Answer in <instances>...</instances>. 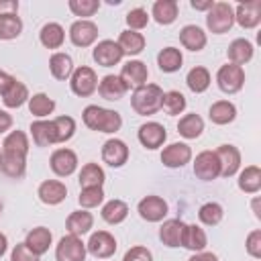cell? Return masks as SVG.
I'll list each match as a JSON object with an SVG mask.
<instances>
[{
  "label": "cell",
  "instance_id": "681fc988",
  "mask_svg": "<svg viewBox=\"0 0 261 261\" xmlns=\"http://www.w3.org/2000/svg\"><path fill=\"white\" fill-rule=\"evenodd\" d=\"M245 247H247V253L253 259H261V230L259 228H255L253 232H249Z\"/></svg>",
  "mask_w": 261,
  "mask_h": 261
},
{
  "label": "cell",
  "instance_id": "277c9868",
  "mask_svg": "<svg viewBox=\"0 0 261 261\" xmlns=\"http://www.w3.org/2000/svg\"><path fill=\"white\" fill-rule=\"evenodd\" d=\"M206 24L214 35L230 31V27L234 24V8L228 2H214V6L206 14Z\"/></svg>",
  "mask_w": 261,
  "mask_h": 261
},
{
  "label": "cell",
  "instance_id": "6125c7cd",
  "mask_svg": "<svg viewBox=\"0 0 261 261\" xmlns=\"http://www.w3.org/2000/svg\"><path fill=\"white\" fill-rule=\"evenodd\" d=\"M0 214H2V202H0Z\"/></svg>",
  "mask_w": 261,
  "mask_h": 261
},
{
  "label": "cell",
  "instance_id": "d6a6232c",
  "mask_svg": "<svg viewBox=\"0 0 261 261\" xmlns=\"http://www.w3.org/2000/svg\"><path fill=\"white\" fill-rule=\"evenodd\" d=\"M49 69L55 80H67L73 73V61L67 53H53L49 59Z\"/></svg>",
  "mask_w": 261,
  "mask_h": 261
},
{
  "label": "cell",
  "instance_id": "44dd1931",
  "mask_svg": "<svg viewBox=\"0 0 261 261\" xmlns=\"http://www.w3.org/2000/svg\"><path fill=\"white\" fill-rule=\"evenodd\" d=\"M184 228H186V222L179 220V218H169L161 224L159 228V239L163 245L167 247H179L181 245V234H184Z\"/></svg>",
  "mask_w": 261,
  "mask_h": 261
},
{
  "label": "cell",
  "instance_id": "7bdbcfd3",
  "mask_svg": "<svg viewBox=\"0 0 261 261\" xmlns=\"http://www.w3.org/2000/svg\"><path fill=\"white\" fill-rule=\"evenodd\" d=\"M22 33V20L16 14H2L0 16V39L10 41Z\"/></svg>",
  "mask_w": 261,
  "mask_h": 261
},
{
  "label": "cell",
  "instance_id": "4316f807",
  "mask_svg": "<svg viewBox=\"0 0 261 261\" xmlns=\"http://www.w3.org/2000/svg\"><path fill=\"white\" fill-rule=\"evenodd\" d=\"M116 43H118L122 55H139L145 49V37L137 31H122Z\"/></svg>",
  "mask_w": 261,
  "mask_h": 261
},
{
  "label": "cell",
  "instance_id": "836d02e7",
  "mask_svg": "<svg viewBox=\"0 0 261 261\" xmlns=\"http://www.w3.org/2000/svg\"><path fill=\"white\" fill-rule=\"evenodd\" d=\"M29 90H27V86L22 84V82H18V80H14L10 86H8V90L2 94V102H4V106H8V108H18V106H22L24 102H29Z\"/></svg>",
  "mask_w": 261,
  "mask_h": 261
},
{
  "label": "cell",
  "instance_id": "d6986e66",
  "mask_svg": "<svg viewBox=\"0 0 261 261\" xmlns=\"http://www.w3.org/2000/svg\"><path fill=\"white\" fill-rule=\"evenodd\" d=\"M37 196L43 204H49V206H55V204H61L67 196V188L63 181H57V179H45L39 190H37Z\"/></svg>",
  "mask_w": 261,
  "mask_h": 261
},
{
  "label": "cell",
  "instance_id": "680465c9",
  "mask_svg": "<svg viewBox=\"0 0 261 261\" xmlns=\"http://www.w3.org/2000/svg\"><path fill=\"white\" fill-rule=\"evenodd\" d=\"M6 249H8V241H6V234H2V232H0V257L6 253Z\"/></svg>",
  "mask_w": 261,
  "mask_h": 261
},
{
  "label": "cell",
  "instance_id": "8992f818",
  "mask_svg": "<svg viewBox=\"0 0 261 261\" xmlns=\"http://www.w3.org/2000/svg\"><path fill=\"white\" fill-rule=\"evenodd\" d=\"M216 84L224 94H237L245 86V69L234 63H226L216 73Z\"/></svg>",
  "mask_w": 261,
  "mask_h": 261
},
{
  "label": "cell",
  "instance_id": "7402d4cb",
  "mask_svg": "<svg viewBox=\"0 0 261 261\" xmlns=\"http://www.w3.org/2000/svg\"><path fill=\"white\" fill-rule=\"evenodd\" d=\"M51 241H53L51 230L45 228V226H37V228H33V230H29V234H27V239H24V245H27L35 255L41 257L43 253L49 251Z\"/></svg>",
  "mask_w": 261,
  "mask_h": 261
},
{
  "label": "cell",
  "instance_id": "d4e9b609",
  "mask_svg": "<svg viewBox=\"0 0 261 261\" xmlns=\"http://www.w3.org/2000/svg\"><path fill=\"white\" fill-rule=\"evenodd\" d=\"M92 224H94V216H92L90 212H86V210H75V212H71V214L67 216V220H65L67 232H69V234H75V237L86 234V232L92 228Z\"/></svg>",
  "mask_w": 261,
  "mask_h": 261
},
{
  "label": "cell",
  "instance_id": "11a10c76",
  "mask_svg": "<svg viewBox=\"0 0 261 261\" xmlns=\"http://www.w3.org/2000/svg\"><path fill=\"white\" fill-rule=\"evenodd\" d=\"M12 82H14V77H12V75H8L6 71H2V69H0V96H2V94L8 90V86H10Z\"/></svg>",
  "mask_w": 261,
  "mask_h": 261
},
{
  "label": "cell",
  "instance_id": "ba28073f",
  "mask_svg": "<svg viewBox=\"0 0 261 261\" xmlns=\"http://www.w3.org/2000/svg\"><path fill=\"white\" fill-rule=\"evenodd\" d=\"M194 175L202 181H212L220 175V163L214 151H202L196 155L194 161Z\"/></svg>",
  "mask_w": 261,
  "mask_h": 261
},
{
  "label": "cell",
  "instance_id": "4dcf8cb0",
  "mask_svg": "<svg viewBox=\"0 0 261 261\" xmlns=\"http://www.w3.org/2000/svg\"><path fill=\"white\" fill-rule=\"evenodd\" d=\"M228 59H230V63H234V65H245L247 61H251V57H253V45H251V41H247V39H234L230 45H228Z\"/></svg>",
  "mask_w": 261,
  "mask_h": 261
},
{
  "label": "cell",
  "instance_id": "9a60e30c",
  "mask_svg": "<svg viewBox=\"0 0 261 261\" xmlns=\"http://www.w3.org/2000/svg\"><path fill=\"white\" fill-rule=\"evenodd\" d=\"M234 22H239L243 29H255L261 22V0L241 2L234 8Z\"/></svg>",
  "mask_w": 261,
  "mask_h": 261
},
{
  "label": "cell",
  "instance_id": "30bf717a",
  "mask_svg": "<svg viewBox=\"0 0 261 261\" xmlns=\"http://www.w3.org/2000/svg\"><path fill=\"white\" fill-rule=\"evenodd\" d=\"M69 39L75 47H90L98 39V27L88 18H80L69 27Z\"/></svg>",
  "mask_w": 261,
  "mask_h": 261
},
{
  "label": "cell",
  "instance_id": "5bb4252c",
  "mask_svg": "<svg viewBox=\"0 0 261 261\" xmlns=\"http://www.w3.org/2000/svg\"><path fill=\"white\" fill-rule=\"evenodd\" d=\"M137 210H139V214H141L143 220H147V222H159L167 214V202L163 198H159V196H145L139 202Z\"/></svg>",
  "mask_w": 261,
  "mask_h": 261
},
{
  "label": "cell",
  "instance_id": "60d3db41",
  "mask_svg": "<svg viewBox=\"0 0 261 261\" xmlns=\"http://www.w3.org/2000/svg\"><path fill=\"white\" fill-rule=\"evenodd\" d=\"M29 110H31V114H35V116L45 118V116H49V114L55 110V102H53V98H49L47 94L39 92V94H33V96L29 98Z\"/></svg>",
  "mask_w": 261,
  "mask_h": 261
},
{
  "label": "cell",
  "instance_id": "74e56055",
  "mask_svg": "<svg viewBox=\"0 0 261 261\" xmlns=\"http://www.w3.org/2000/svg\"><path fill=\"white\" fill-rule=\"evenodd\" d=\"M239 188L245 194H257L261 190V169L257 165H249L239 175Z\"/></svg>",
  "mask_w": 261,
  "mask_h": 261
},
{
  "label": "cell",
  "instance_id": "94428289",
  "mask_svg": "<svg viewBox=\"0 0 261 261\" xmlns=\"http://www.w3.org/2000/svg\"><path fill=\"white\" fill-rule=\"evenodd\" d=\"M0 163H2V147H0Z\"/></svg>",
  "mask_w": 261,
  "mask_h": 261
},
{
  "label": "cell",
  "instance_id": "52a82bcc",
  "mask_svg": "<svg viewBox=\"0 0 261 261\" xmlns=\"http://www.w3.org/2000/svg\"><path fill=\"white\" fill-rule=\"evenodd\" d=\"M55 259L57 261H86V245L80 237L67 234L61 237L55 247Z\"/></svg>",
  "mask_w": 261,
  "mask_h": 261
},
{
  "label": "cell",
  "instance_id": "db71d44e",
  "mask_svg": "<svg viewBox=\"0 0 261 261\" xmlns=\"http://www.w3.org/2000/svg\"><path fill=\"white\" fill-rule=\"evenodd\" d=\"M10 126H12V116H10L8 112L0 110V135H2V133H6Z\"/></svg>",
  "mask_w": 261,
  "mask_h": 261
},
{
  "label": "cell",
  "instance_id": "ab89813d",
  "mask_svg": "<svg viewBox=\"0 0 261 261\" xmlns=\"http://www.w3.org/2000/svg\"><path fill=\"white\" fill-rule=\"evenodd\" d=\"M128 216V206L122 200H110L102 206V218L108 224H120Z\"/></svg>",
  "mask_w": 261,
  "mask_h": 261
},
{
  "label": "cell",
  "instance_id": "603a6c76",
  "mask_svg": "<svg viewBox=\"0 0 261 261\" xmlns=\"http://www.w3.org/2000/svg\"><path fill=\"white\" fill-rule=\"evenodd\" d=\"M126 92H128V88L124 86V82L118 75H104L102 82L98 84V94L104 100H120Z\"/></svg>",
  "mask_w": 261,
  "mask_h": 261
},
{
  "label": "cell",
  "instance_id": "f35d334b",
  "mask_svg": "<svg viewBox=\"0 0 261 261\" xmlns=\"http://www.w3.org/2000/svg\"><path fill=\"white\" fill-rule=\"evenodd\" d=\"M186 84H188V88H190L192 92L202 94V92H206L208 86H210V71H208L206 67H202V65H196V67H192V69L188 71Z\"/></svg>",
  "mask_w": 261,
  "mask_h": 261
},
{
  "label": "cell",
  "instance_id": "816d5d0a",
  "mask_svg": "<svg viewBox=\"0 0 261 261\" xmlns=\"http://www.w3.org/2000/svg\"><path fill=\"white\" fill-rule=\"evenodd\" d=\"M122 261H153V255H151V251L147 247L137 245V247H133V249H128L124 253Z\"/></svg>",
  "mask_w": 261,
  "mask_h": 261
},
{
  "label": "cell",
  "instance_id": "f1b7e54d",
  "mask_svg": "<svg viewBox=\"0 0 261 261\" xmlns=\"http://www.w3.org/2000/svg\"><path fill=\"white\" fill-rule=\"evenodd\" d=\"M177 2L175 0H157L151 8V16L159 24H171L177 18Z\"/></svg>",
  "mask_w": 261,
  "mask_h": 261
},
{
  "label": "cell",
  "instance_id": "6da1fadb",
  "mask_svg": "<svg viewBox=\"0 0 261 261\" xmlns=\"http://www.w3.org/2000/svg\"><path fill=\"white\" fill-rule=\"evenodd\" d=\"M27 153H29V139L22 130H12L6 135L2 143V163L0 169L8 177H22L27 169Z\"/></svg>",
  "mask_w": 261,
  "mask_h": 261
},
{
  "label": "cell",
  "instance_id": "7c38bea8",
  "mask_svg": "<svg viewBox=\"0 0 261 261\" xmlns=\"http://www.w3.org/2000/svg\"><path fill=\"white\" fill-rule=\"evenodd\" d=\"M216 159L220 163V175L232 177L241 167V153L234 145H220L216 151Z\"/></svg>",
  "mask_w": 261,
  "mask_h": 261
},
{
  "label": "cell",
  "instance_id": "8fae6325",
  "mask_svg": "<svg viewBox=\"0 0 261 261\" xmlns=\"http://www.w3.org/2000/svg\"><path fill=\"white\" fill-rule=\"evenodd\" d=\"M126 88H141L147 84V77H149V71H147V65L139 59H130L122 65L120 69V75H118Z\"/></svg>",
  "mask_w": 261,
  "mask_h": 261
},
{
  "label": "cell",
  "instance_id": "2e32d148",
  "mask_svg": "<svg viewBox=\"0 0 261 261\" xmlns=\"http://www.w3.org/2000/svg\"><path fill=\"white\" fill-rule=\"evenodd\" d=\"M92 57H94V61H96L98 65H102V67H112V65H116V63L122 59V51H120L118 43H114V41H110V39H104V41H100V43L94 47Z\"/></svg>",
  "mask_w": 261,
  "mask_h": 261
},
{
  "label": "cell",
  "instance_id": "f6af8a7d",
  "mask_svg": "<svg viewBox=\"0 0 261 261\" xmlns=\"http://www.w3.org/2000/svg\"><path fill=\"white\" fill-rule=\"evenodd\" d=\"M222 214H224V210H222V206L216 204V202H206V204H202L200 210H198V218H200V222H204L206 226H216V224L222 220Z\"/></svg>",
  "mask_w": 261,
  "mask_h": 261
},
{
  "label": "cell",
  "instance_id": "7dc6e473",
  "mask_svg": "<svg viewBox=\"0 0 261 261\" xmlns=\"http://www.w3.org/2000/svg\"><path fill=\"white\" fill-rule=\"evenodd\" d=\"M100 8V2L98 0H69V10L75 14V16H92L94 12H98Z\"/></svg>",
  "mask_w": 261,
  "mask_h": 261
},
{
  "label": "cell",
  "instance_id": "4fadbf2b",
  "mask_svg": "<svg viewBox=\"0 0 261 261\" xmlns=\"http://www.w3.org/2000/svg\"><path fill=\"white\" fill-rule=\"evenodd\" d=\"M49 165H51L53 173H57L59 177H67L77 169V155L71 149H65V147L57 149V151H53V155L49 159Z\"/></svg>",
  "mask_w": 261,
  "mask_h": 261
},
{
  "label": "cell",
  "instance_id": "ffe728a7",
  "mask_svg": "<svg viewBox=\"0 0 261 261\" xmlns=\"http://www.w3.org/2000/svg\"><path fill=\"white\" fill-rule=\"evenodd\" d=\"M167 139V133H165V126L159 124V122H145L141 124L139 128V141L143 147L147 149H157L165 143Z\"/></svg>",
  "mask_w": 261,
  "mask_h": 261
},
{
  "label": "cell",
  "instance_id": "f907efd6",
  "mask_svg": "<svg viewBox=\"0 0 261 261\" xmlns=\"http://www.w3.org/2000/svg\"><path fill=\"white\" fill-rule=\"evenodd\" d=\"M10 261H39V255H35L24 243H18L10 253Z\"/></svg>",
  "mask_w": 261,
  "mask_h": 261
},
{
  "label": "cell",
  "instance_id": "8d00e7d4",
  "mask_svg": "<svg viewBox=\"0 0 261 261\" xmlns=\"http://www.w3.org/2000/svg\"><path fill=\"white\" fill-rule=\"evenodd\" d=\"M106 175L98 163H86L80 171V186L82 188H102Z\"/></svg>",
  "mask_w": 261,
  "mask_h": 261
},
{
  "label": "cell",
  "instance_id": "e575fe53",
  "mask_svg": "<svg viewBox=\"0 0 261 261\" xmlns=\"http://www.w3.org/2000/svg\"><path fill=\"white\" fill-rule=\"evenodd\" d=\"M204 130V120L200 118V114L192 112V114H186L179 118L177 122V133L184 137V139H198Z\"/></svg>",
  "mask_w": 261,
  "mask_h": 261
},
{
  "label": "cell",
  "instance_id": "ac0fdd59",
  "mask_svg": "<svg viewBox=\"0 0 261 261\" xmlns=\"http://www.w3.org/2000/svg\"><path fill=\"white\" fill-rule=\"evenodd\" d=\"M190 159H192V149L186 143H171L161 153V163L165 167H171V169L184 167Z\"/></svg>",
  "mask_w": 261,
  "mask_h": 261
},
{
  "label": "cell",
  "instance_id": "5b68a950",
  "mask_svg": "<svg viewBox=\"0 0 261 261\" xmlns=\"http://www.w3.org/2000/svg\"><path fill=\"white\" fill-rule=\"evenodd\" d=\"M69 86H71V92L80 98H88L96 92L98 88V77H96V71L88 65H82L77 69H73L71 77H69Z\"/></svg>",
  "mask_w": 261,
  "mask_h": 261
},
{
  "label": "cell",
  "instance_id": "b9f144b4",
  "mask_svg": "<svg viewBox=\"0 0 261 261\" xmlns=\"http://www.w3.org/2000/svg\"><path fill=\"white\" fill-rule=\"evenodd\" d=\"M51 124H53L55 143H65L75 133V120L71 116H57L55 120H51Z\"/></svg>",
  "mask_w": 261,
  "mask_h": 261
},
{
  "label": "cell",
  "instance_id": "7a4b0ae2",
  "mask_svg": "<svg viewBox=\"0 0 261 261\" xmlns=\"http://www.w3.org/2000/svg\"><path fill=\"white\" fill-rule=\"evenodd\" d=\"M82 118L88 128L98 130V133H116L122 126V118L116 110H108V108H102L96 104L86 106L82 112Z\"/></svg>",
  "mask_w": 261,
  "mask_h": 261
},
{
  "label": "cell",
  "instance_id": "ee69618b",
  "mask_svg": "<svg viewBox=\"0 0 261 261\" xmlns=\"http://www.w3.org/2000/svg\"><path fill=\"white\" fill-rule=\"evenodd\" d=\"M161 108H163L167 114H171V116L181 114L184 108H186V96H184L181 92H177V90H169V92L163 94Z\"/></svg>",
  "mask_w": 261,
  "mask_h": 261
},
{
  "label": "cell",
  "instance_id": "6f0895ef",
  "mask_svg": "<svg viewBox=\"0 0 261 261\" xmlns=\"http://www.w3.org/2000/svg\"><path fill=\"white\" fill-rule=\"evenodd\" d=\"M212 6H214L212 0H192V8L196 10H210Z\"/></svg>",
  "mask_w": 261,
  "mask_h": 261
},
{
  "label": "cell",
  "instance_id": "9c48e42d",
  "mask_svg": "<svg viewBox=\"0 0 261 261\" xmlns=\"http://www.w3.org/2000/svg\"><path fill=\"white\" fill-rule=\"evenodd\" d=\"M86 251L90 255H94L96 259H108L116 251V239L106 230H98L90 237V241L86 245Z\"/></svg>",
  "mask_w": 261,
  "mask_h": 261
},
{
  "label": "cell",
  "instance_id": "1f68e13d",
  "mask_svg": "<svg viewBox=\"0 0 261 261\" xmlns=\"http://www.w3.org/2000/svg\"><path fill=\"white\" fill-rule=\"evenodd\" d=\"M181 63H184L181 51L175 49V47H165V49H161L159 55H157V65H159V69L165 71V73L177 71V69L181 67Z\"/></svg>",
  "mask_w": 261,
  "mask_h": 261
},
{
  "label": "cell",
  "instance_id": "f546056e",
  "mask_svg": "<svg viewBox=\"0 0 261 261\" xmlns=\"http://www.w3.org/2000/svg\"><path fill=\"white\" fill-rule=\"evenodd\" d=\"M39 39L47 49H59L65 41V31L59 22H47L39 33Z\"/></svg>",
  "mask_w": 261,
  "mask_h": 261
},
{
  "label": "cell",
  "instance_id": "9f6ffc18",
  "mask_svg": "<svg viewBox=\"0 0 261 261\" xmlns=\"http://www.w3.org/2000/svg\"><path fill=\"white\" fill-rule=\"evenodd\" d=\"M188 261H218V257H216L214 253H204V251H200V253H196L194 257H190Z\"/></svg>",
  "mask_w": 261,
  "mask_h": 261
},
{
  "label": "cell",
  "instance_id": "e0dca14e",
  "mask_svg": "<svg viewBox=\"0 0 261 261\" xmlns=\"http://www.w3.org/2000/svg\"><path fill=\"white\" fill-rule=\"evenodd\" d=\"M128 159V147L120 139H108L102 147V161L110 167H122Z\"/></svg>",
  "mask_w": 261,
  "mask_h": 261
},
{
  "label": "cell",
  "instance_id": "bcb514c9",
  "mask_svg": "<svg viewBox=\"0 0 261 261\" xmlns=\"http://www.w3.org/2000/svg\"><path fill=\"white\" fill-rule=\"evenodd\" d=\"M77 200H80L82 208H96L104 200V190L102 188H82Z\"/></svg>",
  "mask_w": 261,
  "mask_h": 261
},
{
  "label": "cell",
  "instance_id": "83f0119b",
  "mask_svg": "<svg viewBox=\"0 0 261 261\" xmlns=\"http://www.w3.org/2000/svg\"><path fill=\"white\" fill-rule=\"evenodd\" d=\"M208 116H210V120L214 124H228V122H232L237 118V108L228 100H218V102H214L210 106Z\"/></svg>",
  "mask_w": 261,
  "mask_h": 261
},
{
  "label": "cell",
  "instance_id": "cb8c5ba5",
  "mask_svg": "<svg viewBox=\"0 0 261 261\" xmlns=\"http://www.w3.org/2000/svg\"><path fill=\"white\" fill-rule=\"evenodd\" d=\"M179 41L190 51H202L206 47V33L196 24H186L179 31Z\"/></svg>",
  "mask_w": 261,
  "mask_h": 261
},
{
  "label": "cell",
  "instance_id": "f5cc1de1",
  "mask_svg": "<svg viewBox=\"0 0 261 261\" xmlns=\"http://www.w3.org/2000/svg\"><path fill=\"white\" fill-rule=\"evenodd\" d=\"M16 12H18L16 0H0V16L2 14H16Z\"/></svg>",
  "mask_w": 261,
  "mask_h": 261
},
{
  "label": "cell",
  "instance_id": "484cf974",
  "mask_svg": "<svg viewBox=\"0 0 261 261\" xmlns=\"http://www.w3.org/2000/svg\"><path fill=\"white\" fill-rule=\"evenodd\" d=\"M206 245H208L206 232L196 224H186L184 234H181V247H186L194 253H200V251H204Z\"/></svg>",
  "mask_w": 261,
  "mask_h": 261
},
{
  "label": "cell",
  "instance_id": "91938a15",
  "mask_svg": "<svg viewBox=\"0 0 261 261\" xmlns=\"http://www.w3.org/2000/svg\"><path fill=\"white\" fill-rule=\"evenodd\" d=\"M253 210H255V216H257V218H261V212H259V198H255V200H253Z\"/></svg>",
  "mask_w": 261,
  "mask_h": 261
},
{
  "label": "cell",
  "instance_id": "d590c367",
  "mask_svg": "<svg viewBox=\"0 0 261 261\" xmlns=\"http://www.w3.org/2000/svg\"><path fill=\"white\" fill-rule=\"evenodd\" d=\"M31 135L37 147H49L55 145V135H53V124L51 120H35L31 124Z\"/></svg>",
  "mask_w": 261,
  "mask_h": 261
},
{
  "label": "cell",
  "instance_id": "3957f363",
  "mask_svg": "<svg viewBox=\"0 0 261 261\" xmlns=\"http://www.w3.org/2000/svg\"><path fill=\"white\" fill-rule=\"evenodd\" d=\"M161 100H163V90L157 84H145L133 92L130 106L137 114L151 116L157 110H161Z\"/></svg>",
  "mask_w": 261,
  "mask_h": 261
},
{
  "label": "cell",
  "instance_id": "c3c4849f",
  "mask_svg": "<svg viewBox=\"0 0 261 261\" xmlns=\"http://www.w3.org/2000/svg\"><path fill=\"white\" fill-rule=\"evenodd\" d=\"M147 22H149V14H147V10H143V8H133V10H128V14H126L128 31L145 29Z\"/></svg>",
  "mask_w": 261,
  "mask_h": 261
}]
</instances>
